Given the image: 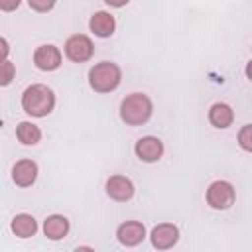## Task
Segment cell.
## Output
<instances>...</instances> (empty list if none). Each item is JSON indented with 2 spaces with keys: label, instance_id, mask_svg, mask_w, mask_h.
I'll list each match as a JSON object with an SVG mask.
<instances>
[{
  "label": "cell",
  "instance_id": "2",
  "mask_svg": "<svg viewBox=\"0 0 252 252\" xmlns=\"http://www.w3.org/2000/svg\"><path fill=\"white\" fill-rule=\"evenodd\" d=\"M150 116H152V100L142 93L128 94L120 104V118L130 126L144 124L148 122Z\"/></svg>",
  "mask_w": 252,
  "mask_h": 252
},
{
  "label": "cell",
  "instance_id": "3",
  "mask_svg": "<svg viewBox=\"0 0 252 252\" xmlns=\"http://www.w3.org/2000/svg\"><path fill=\"white\" fill-rule=\"evenodd\" d=\"M120 67L110 61L96 63L89 71V83L96 93H110L120 85Z\"/></svg>",
  "mask_w": 252,
  "mask_h": 252
},
{
  "label": "cell",
  "instance_id": "4",
  "mask_svg": "<svg viewBox=\"0 0 252 252\" xmlns=\"http://www.w3.org/2000/svg\"><path fill=\"white\" fill-rule=\"evenodd\" d=\"M234 197H236L234 187L228 181H215L207 189V203L219 211L228 209L234 203Z\"/></svg>",
  "mask_w": 252,
  "mask_h": 252
},
{
  "label": "cell",
  "instance_id": "13",
  "mask_svg": "<svg viewBox=\"0 0 252 252\" xmlns=\"http://www.w3.org/2000/svg\"><path fill=\"white\" fill-rule=\"evenodd\" d=\"M43 232L49 240H59L69 232V220L63 215H51L43 222Z\"/></svg>",
  "mask_w": 252,
  "mask_h": 252
},
{
  "label": "cell",
  "instance_id": "8",
  "mask_svg": "<svg viewBox=\"0 0 252 252\" xmlns=\"http://www.w3.org/2000/svg\"><path fill=\"white\" fill-rule=\"evenodd\" d=\"M179 238V230L177 226L169 224V222H163V224H158L154 230H152V244L154 248L158 250H167L171 248Z\"/></svg>",
  "mask_w": 252,
  "mask_h": 252
},
{
  "label": "cell",
  "instance_id": "9",
  "mask_svg": "<svg viewBox=\"0 0 252 252\" xmlns=\"http://www.w3.org/2000/svg\"><path fill=\"white\" fill-rule=\"evenodd\" d=\"M116 236L118 240L124 244V246H136L144 240L146 236V228L142 222L138 220H128V222H122L116 230Z\"/></svg>",
  "mask_w": 252,
  "mask_h": 252
},
{
  "label": "cell",
  "instance_id": "17",
  "mask_svg": "<svg viewBox=\"0 0 252 252\" xmlns=\"http://www.w3.org/2000/svg\"><path fill=\"white\" fill-rule=\"evenodd\" d=\"M238 144L242 150L246 152H252V124H246L240 128L238 132Z\"/></svg>",
  "mask_w": 252,
  "mask_h": 252
},
{
  "label": "cell",
  "instance_id": "22",
  "mask_svg": "<svg viewBox=\"0 0 252 252\" xmlns=\"http://www.w3.org/2000/svg\"><path fill=\"white\" fill-rule=\"evenodd\" d=\"M2 55H4V59H6V55H8V41L2 37Z\"/></svg>",
  "mask_w": 252,
  "mask_h": 252
},
{
  "label": "cell",
  "instance_id": "16",
  "mask_svg": "<svg viewBox=\"0 0 252 252\" xmlns=\"http://www.w3.org/2000/svg\"><path fill=\"white\" fill-rule=\"evenodd\" d=\"M16 136H18V140H20L22 144L33 146V144L39 142L41 130H39L35 124H32V122H20L18 128H16Z\"/></svg>",
  "mask_w": 252,
  "mask_h": 252
},
{
  "label": "cell",
  "instance_id": "7",
  "mask_svg": "<svg viewBox=\"0 0 252 252\" xmlns=\"http://www.w3.org/2000/svg\"><path fill=\"white\" fill-rule=\"evenodd\" d=\"M163 154V144L159 138H154V136H146V138H140L136 142V156L142 159V161H158Z\"/></svg>",
  "mask_w": 252,
  "mask_h": 252
},
{
  "label": "cell",
  "instance_id": "12",
  "mask_svg": "<svg viewBox=\"0 0 252 252\" xmlns=\"http://www.w3.org/2000/svg\"><path fill=\"white\" fill-rule=\"evenodd\" d=\"M89 26H91V32H93L94 35H98V37H108V35H112L114 28H116V22H114V18H112L108 12H96V14L91 18Z\"/></svg>",
  "mask_w": 252,
  "mask_h": 252
},
{
  "label": "cell",
  "instance_id": "11",
  "mask_svg": "<svg viewBox=\"0 0 252 252\" xmlns=\"http://www.w3.org/2000/svg\"><path fill=\"white\" fill-rule=\"evenodd\" d=\"M12 177H14L16 185L30 187L35 181V177H37V165H35V161H32V159H20L14 165V169H12Z\"/></svg>",
  "mask_w": 252,
  "mask_h": 252
},
{
  "label": "cell",
  "instance_id": "1",
  "mask_svg": "<svg viewBox=\"0 0 252 252\" xmlns=\"http://www.w3.org/2000/svg\"><path fill=\"white\" fill-rule=\"evenodd\" d=\"M53 106H55V94L45 85H32L22 94V108L30 116L41 118V116L49 114L53 110Z\"/></svg>",
  "mask_w": 252,
  "mask_h": 252
},
{
  "label": "cell",
  "instance_id": "6",
  "mask_svg": "<svg viewBox=\"0 0 252 252\" xmlns=\"http://www.w3.org/2000/svg\"><path fill=\"white\" fill-rule=\"evenodd\" d=\"M33 63L41 71H53L61 65V51L55 45H41L33 53Z\"/></svg>",
  "mask_w": 252,
  "mask_h": 252
},
{
  "label": "cell",
  "instance_id": "23",
  "mask_svg": "<svg viewBox=\"0 0 252 252\" xmlns=\"http://www.w3.org/2000/svg\"><path fill=\"white\" fill-rule=\"evenodd\" d=\"M246 77H248V79L252 81V61H250V63L246 65Z\"/></svg>",
  "mask_w": 252,
  "mask_h": 252
},
{
  "label": "cell",
  "instance_id": "21",
  "mask_svg": "<svg viewBox=\"0 0 252 252\" xmlns=\"http://www.w3.org/2000/svg\"><path fill=\"white\" fill-rule=\"evenodd\" d=\"M106 4H110V6H114V8H122L124 4H128V0H104Z\"/></svg>",
  "mask_w": 252,
  "mask_h": 252
},
{
  "label": "cell",
  "instance_id": "10",
  "mask_svg": "<svg viewBox=\"0 0 252 252\" xmlns=\"http://www.w3.org/2000/svg\"><path fill=\"white\" fill-rule=\"evenodd\" d=\"M106 193L114 199V201H128L134 195V185L128 177L124 175H112L106 181Z\"/></svg>",
  "mask_w": 252,
  "mask_h": 252
},
{
  "label": "cell",
  "instance_id": "14",
  "mask_svg": "<svg viewBox=\"0 0 252 252\" xmlns=\"http://www.w3.org/2000/svg\"><path fill=\"white\" fill-rule=\"evenodd\" d=\"M209 120H211V124L217 126V128H228V126L232 124V120H234V112H232V108H230L228 104L217 102V104H213L211 110H209Z\"/></svg>",
  "mask_w": 252,
  "mask_h": 252
},
{
  "label": "cell",
  "instance_id": "5",
  "mask_svg": "<svg viewBox=\"0 0 252 252\" xmlns=\"http://www.w3.org/2000/svg\"><path fill=\"white\" fill-rule=\"evenodd\" d=\"M93 51H94L93 41L87 35H81V33L71 35L67 39V43H65V55L71 61H77V63H83V61L91 59L93 57Z\"/></svg>",
  "mask_w": 252,
  "mask_h": 252
},
{
  "label": "cell",
  "instance_id": "19",
  "mask_svg": "<svg viewBox=\"0 0 252 252\" xmlns=\"http://www.w3.org/2000/svg\"><path fill=\"white\" fill-rule=\"evenodd\" d=\"M28 4H30V8H33L37 12H47L55 6V0H28Z\"/></svg>",
  "mask_w": 252,
  "mask_h": 252
},
{
  "label": "cell",
  "instance_id": "18",
  "mask_svg": "<svg viewBox=\"0 0 252 252\" xmlns=\"http://www.w3.org/2000/svg\"><path fill=\"white\" fill-rule=\"evenodd\" d=\"M12 79H14V65H12L8 59H4V63H2V77H0V83H2V85H8Z\"/></svg>",
  "mask_w": 252,
  "mask_h": 252
},
{
  "label": "cell",
  "instance_id": "15",
  "mask_svg": "<svg viewBox=\"0 0 252 252\" xmlns=\"http://www.w3.org/2000/svg\"><path fill=\"white\" fill-rule=\"evenodd\" d=\"M12 230H14V234L20 236V238H30V236L35 234L37 222H35V219H33L32 215L22 213V215H16V217H14V220H12Z\"/></svg>",
  "mask_w": 252,
  "mask_h": 252
},
{
  "label": "cell",
  "instance_id": "20",
  "mask_svg": "<svg viewBox=\"0 0 252 252\" xmlns=\"http://www.w3.org/2000/svg\"><path fill=\"white\" fill-rule=\"evenodd\" d=\"M20 2L22 0H0V8L4 12H12V10H16L20 6Z\"/></svg>",
  "mask_w": 252,
  "mask_h": 252
}]
</instances>
